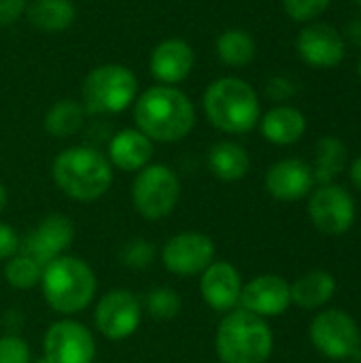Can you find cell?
I'll list each match as a JSON object with an SVG mask.
<instances>
[{"label":"cell","instance_id":"1","mask_svg":"<svg viewBox=\"0 0 361 363\" xmlns=\"http://www.w3.org/2000/svg\"><path fill=\"white\" fill-rule=\"evenodd\" d=\"M134 128L153 143H179L196 128V106L177 85H151L134 100Z\"/></svg>","mask_w":361,"mask_h":363},{"label":"cell","instance_id":"32","mask_svg":"<svg viewBox=\"0 0 361 363\" xmlns=\"http://www.w3.org/2000/svg\"><path fill=\"white\" fill-rule=\"evenodd\" d=\"M296 91H298L296 81L285 74H274L266 83V96L277 104H287V100H291Z\"/></svg>","mask_w":361,"mask_h":363},{"label":"cell","instance_id":"21","mask_svg":"<svg viewBox=\"0 0 361 363\" xmlns=\"http://www.w3.org/2000/svg\"><path fill=\"white\" fill-rule=\"evenodd\" d=\"M206 166L217 181L236 183L251 170V157L247 149L234 140H219L206 153Z\"/></svg>","mask_w":361,"mask_h":363},{"label":"cell","instance_id":"2","mask_svg":"<svg viewBox=\"0 0 361 363\" xmlns=\"http://www.w3.org/2000/svg\"><path fill=\"white\" fill-rule=\"evenodd\" d=\"M51 177L66 198L89 204L111 189L113 166L102 151L87 145H74L55 155Z\"/></svg>","mask_w":361,"mask_h":363},{"label":"cell","instance_id":"5","mask_svg":"<svg viewBox=\"0 0 361 363\" xmlns=\"http://www.w3.org/2000/svg\"><path fill=\"white\" fill-rule=\"evenodd\" d=\"M274 349V336L266 319L234 308L223 315L215 332V353L221 363H266Z\"/></svg>","mask_w":361,"mask_h":363},{"label":"cell","instance_id":"40","mask_svg":"<svg viewBox=\"0 0 361 363\" xmlns=\"http://www.w3.org/2000/svg\"><path fill=\"white\" fill-rule=\"evenodd\" d=\"M357 6H360V9H361V0H357Z\"/></svg>","mask_w":361,"mask_h":363},{"label":"cell","instance_id":"20","mask_svg":"<svg viewBox=\"0 0 361 363\" xmlns=\"http://www.w3.org/2000/svg\"><path fill=\"white\" fill-rule=\"evenodd\" d=\"M257 128L268 143L277 147H289L302 140V136L306 134V117L300 108L291 104H277L270 111L262 113Z\"/></svg>","mask_w":361,"mask_h":363},{"label":"cell","instance_id":"27","mask_svg":"<svg viewBox=\"0 0 361 363\" xmlns=\"http://www.w3.org/2000/svg\"><path fill=\"white\" fill-rule=\"evenodd\" d=\"M40 279H43V266H38L21 251L4 262V281L17 291H28L38 287Z\"/></svg>","mask_w":361,"mask_h":363},{"label":"cell","instance_id":"6","mask_svg":"<svg viewBox=\"0 0 361 363\" xmlns=\"http://www.w3.org/2000/svg\"><path fill=\"white\" fill-rule=\"evenodd\" d=\"M138 98V79L123 64H100L81 85V104L87 115H117Z\"/></svg>","mask_w":361,"mask_h":363},{"label":"cell","instance_id":"22","mask_svg":"<svg viewBox=\"0 0 361 363\" xmlns=\"http://www.w3.org/2000/svg\"><path fill=\"white\" fill-rule=\"evenodd\" d=\"M26 19L43 34H60L74 23L77 6L72 0H28Z\"/></svg>","mask_w":361,"mask_h":363},{"label":"cell","instance_id":"18","mask_svg":"<svg viewBox=\"0 0 361 363\" xmlns=\"http://www.w3.org/2000/svg\"><path fill=\"white\" fill-rule=\"evenodd\" d=\"M196 64L194 47L183 38H164L149 55V72L160 85L183 83Z\"/></svg>","mask_w":361,"mask_h":363},{"label":"cell","instance_id":"15","mask_svg":"<svg viewBox=\"0 0 361 363\" xmlns=\"http://www.w3.org/2000/svg\"><path fill=\"white\" fill-rule=\"evenodd\" d=\"M291 306V287L279 274H260L243 285L238 308L262 319L281 317Z\"/></svg>","mask_w":361,"mask_h":363},{"label":"cell","instance_id":"4","mask_svg":"<svg viewBox=\"0 0 361 363\" xmlns=\"http://www.w3.org/2000/svg\"><path fill=\"white\" fill-rule=\"evenodd\" d=\"M38 287L53 313L62 317H74L94 302L98 279L85 259L66 253L43 268Z\"/></svg>","mask_w":361,"mask_h":363},{"label":"cell","instance_id":"3","mask_svg":"<svg viewBox=\"0 0 361 363\" xmlns=\"http://www.w3.org/2000/svg\"><path fill=\"white\" fill-rule=\"evenodd\" d=\"M202 111L209 123L223 134H249L257 128L262 104L251 83L240 77H219L202 94Z\"/></svg>","mask_w":361,"mask_h":363},{"label":"cell","instance_id":"17","mask_svg":"<svg viewBox=\"0 0 361 363\" xmlns=\"http://www.w3.org/2000/svg\"><path fill=\"white\" fill-rule=\"evenodd\" d=\"M264 187L279 202H298L306 198L315 187L313 168L298 157L279 160L268 168Z\"/></svg>","mask_w":361,"mask_h":363},{"label":"cell","instance_id":"19","mask_svg":"<svg viewBox=\"0 0 361 363\" xmlns=\"http://www.w3.org/2000/svg\"><path fill=\"white\" fill-rule=\"evenodd\" d=\"M155 143L138 128H123L115 132L106 147V160L121 172H138L151 164Z\"/></svg>","mask_w":361,"mask_h":363},{"label":"cell","instance_id":"41","mask_svg":"<svg viewBox=\"0 0 361 363\" xmlns=\"http://www.w3.org/2000/svg\"><path fill=\"white\" fill-rule=\"evenodd\" d=\"M351 363H355V362H351Z\"/></svg>","mask_w":361,"mask_h":363},{"label":"cell","instance_id":"10","mask_svg":"<svg viewBox=\"0 0 361 363\" xmlns=\"http://www.w3.org/2000/svg\"><path fill=\"white\" fill-rule=\"evenodd\" d=\"M215 242L209 234L187 230L170 236L160 251L162 266L174 277H200L215 262Z\"/></svg>","mask_w":361,"mask_h":363},{"label":"cell","instance_id":"12","mask_svg":"<svg viewBox=\"0 0 361 363\" xmlns=\"http://www.w3.org/2000/svg\"><path fill=\"white\" fill-rule=\"evenodd\" d=\"M309 217L328 236L347 234L355 223V200L343 185H319L309 194Z\"/></svg>","mask_w":361,"mask_h":363},{"label":"cell","instance_id":"37","mask_svg":"<svg viewBox=\"0 0 361 363\" xmlns=\"http://www.w3.org/2000/svg\"><path fill=\"white\" fill-rule=\"evenodd\" d=\"M6 202H9V194H6V187H4L2 181H0V213L6 208Z\"/></svg>","mask_w":361,"mask_h":363},{"label":"cell","instance_id":"23","mask_svg":"<svg viewBox=\"0 0 361 363\" xmlns=\"http://www.w3.org/2000/svg\"><path fill=\"white\" fill-rule=\"evenodd\" d=\"M291 304L304 311H317L328 304L336 291V279L326 270H311L291 285Z\"/></svg>","mask_w":361,"mask_h":363},{"label":"cell","instance_id":"26","mask_svg":"<svg viewBox=\"0 0 361 363\" xmlns=\"http://www.w3.org/2000/svg\"><path fill=\"white\" fill-rule=\"evenodd\" d=\"M347 166V145L338 136H323L315 145L313 177L317 185H330Z\"/></svg>","mask_w":361,"mask_h":363},{"label":"cell","instance_id":"7","mask_svg":"<svg viewBox=\"0 0 361 363\" xmlns=\"http://www.w3.org/2000/svg\"><path fill=\"white\" fill-rule=\"evenodd\" d=\"M132 206L147 221H162L174 213L181 200L179 174L160 162H151L132 181Z\"/></svg>","mask_w":361,"mask_h":363},{"label":"cell","instance_id":"30","mask_svg":"<svg viewBox=\"0 0 361 363\" xmlns=\"http://www.w3.org/2000/svg\"><path fill=\"white\" fill-rule=\"evenodd\" d=\"M285 13L291 21L298 23H311L319 21V17L330 9L332 0H281Z\"/></svg>","mask_w":361,"mask_h":363},{"label":"cell","instance_id":"24","mask_svg":"<svg viewBox=\"0 0 361 363\" xmlns=\"http://www.w3.org/2000/svg\"><path fill=\"white\" fill-rule=\"evenodd\" d=\"M215 53L228 68H247L257 55V43L245 28H228L215 40Z\"/></svg>","mask_w":361,"mask_h":363},{"label":"cell","instance_id":"36","mask_svg":"<svg viewBox=\"0 0 361 363\" xmlns=\"http://www.w3.org/2000/svg\"><path fill=\"white\" fill-rule=\"evenodd\" d=\"M351 181L361 191V155L357 160H353V164H351Z\"/></svg>","mask_w":361,"mask_h":363},{"label":"cell","instance_id":"8","mask_svg":"<svg viewBox=\"0 0 361 363\" xmlns=\"http://www.w3.org/2000/svg\"><path fill=\"white\" fill-rule=\"evenodd\" d=\"M313 347L330 359H355L361 351V332L351 315L330 308L313 317L309 328Z\"/></svg>","mask_w":361,"mask_h":363},{"label":"cell","instance_id":"28","mask_svg":"<svg viewBox=\"0 0 361 363\" xmlns=\"http://www.w3.org/2000/svg\"><path fill=\"white\" fill-rule=\"evenodd\" d=\"M143 311L149 313V317L160 319V321H170L177 319L183 311V300L181 296L170 289V287H155L145 296Z\"/></svg>","mask_w":361,"mask_h":363},{"label":"cell","instance_id":"34","mask_svg":"<svg viewBox=\"0 0 361 363\" xmlns=\"http://www.w3.org/2000/svg\"><path fill=\"white\" fill-rule=\"evenodd\" d=\"M28 0H0V26H11L26 17Z\"/></svg>","mask_w":361,"mask_h":363},{"label":"cell","instance_id":"29","mask_svg":"<svg viewBox=\"0 0 361 363\" xmlns=\"http://www.w3.org/2000/svg\"><path fill=\"white\" fill-rule=\"evenodd\" d=\"M119 259L123 266H128L132 270H145L155 259V247L147 238H132L121 247Z\"/></svg>","mask_w":361,"mask_h":363},{"label":"cell","instance_id":"25","mask_svg":"<svg viewBox=\"0 0 361 363\" xmlns=\"http://www.w3.org/2000/svg\"><path fill=\"white\" fill-rule=\"evenodd\" d=\"M85 108L81 104V100H72V98H64L53 102L45 117H43V128L49 136L53 138H68L74 136L83 123H85Z\"/></svg>","mask_w":361,"mask_h":363},{"label":"cell","instance_id":"39","mask_svg":"<svg viewBox=\"0 0 361 363\" xmlns=\"http://www.w3.org/2000/svg\"><path fill=\"white\" fill-rule=\"evenodd\" d=\"M357 77H360V81H361V57H360V62H357Z\"/></svg>","mask_w":361,"mask_h":363},{"label":"cell","instance_id":"33","mask_svg":"<svg viewBox=\"0 0 361 363\" xmlns=\"http://www.w3.org/2000/svg\"><path fill=\"white\" fill-rule=\"evenodd\" d=\"M21 249V238L15 228L6 221H0V262L11 259Z\"/></svg>","mask_w":361,"mask_h":363},{"label":"cell","instance_id":"38","mask_svg":"<svg viewBox=\"0 0 361 363\" xmlns=\"http://www.w3.org/2000/svg\"><path fill=\"white\" fill-rule=\"evenodd\" d=\"M30 363H49V362H47L45 357H36V359H32V362H30Z\"/></svg>","mask_w":361,"mask_h":363},{"label":"cell","instance_id":"35","mask_svg":"<svg viewBox=\"0 0 361 363\" xmlns=\"http://www.w3.org/2000/svg\"><path fill=\"white\" fill-rule=\"evenodd\" d=\"M347 45L351 43L353 47L361 49V17L360 19H351L347 26H345V32H343Z\"/></svg>","mask_w":361,"mask_h":363},{"label":"cell","instance_id":"11","mask_svg":"<svg viewBox=\"0 0 361 363\" xmlns=\"http://www.w3.org/2000/svg\"><path fill=\"white\" fill-rule=\"evenodd\" d=\"M43 357L49 363H94L96 338L81 321L62 317L43 336Z\"/></svg>","mask_w":361,"mask_h":363},{"label":"cell","instance_id":"31","mask_svg":"<svg viewBox=\"0 0 361 363\" xmlns=\"http://www.w3.org/2000/svg\"><path fill=\"white\" fill-rule=\"evenodd\" d=\"M32 351L28 340L19 334H4L0 336V363H30Z\"/></svg>","mask_w":361,"mask_h":363},{"label":"cell","instance_id":"14","mask_svg":"<svg viewBox=\"0 0 361 363\" xmlns=\"http://www.w3.org/2000/svg\"><path fill=\"white\" fill-rule=\"evenodd\" d=\"M72 240H74V223L70 221V217L62 213H49L21 240L19 251L45 268L60 255H66Z\"/></svg>","mask_w":361,"mask_h":363},{"label":"cell","instance_id":"9","mask_svg":"<svg viewBox=\"0 0 361 363\" xmlns=\"http://www.w3.org/2000/svg\"><path fill=\"white\" fill-rule=\"evenodd\" d=\"M143 302L130 289L106 291L94 308V328L113 342L132 338L143 323Z\"/></svg>","mask_w":361,"mask_h":363},{"label":"cell","instance_id":"16","mask_svg":"<svg viewBox=\"0 0 361 363\" xmlns=\"http://www.w3.org/2000/svg\"><path fill=\"white\" fill-rule=\"evenodd\" d=\"M243 277L230 262L215 259L202 274H200V296L209 308L215 313H230L238 308L240 291H243Z\"/></svg>","mask_w":361,"mask_h":363},{"label":"cell","instance_id":"13","mask_svg":"<svg viewBox=\"0 0 361 363\" xmlns=\"http://www.w3.org/2000/svg\"><path fill=\"white\" fill-rule=\"evenodd\" d=\"M296 51L300 60L317 70H330L345 62L347 40L340 30L326 21H311L296 36Z\"/></svg>","mask_w":361,"mask_h":363}]
</instances>
